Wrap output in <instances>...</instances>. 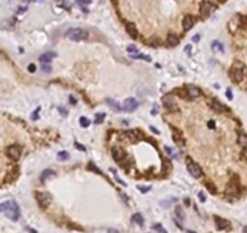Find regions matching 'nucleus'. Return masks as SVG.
Instances as JSON below:
<instances>
[{
	"mask_svg": "<svg viewBox=\"0 0 247 233\" xmlns=\"http://www.w3.org/2000/svg\"><path fill=\"white\" fill-rule=\"evenodd\" d=\"M69 101H70V103H72V104H74V103H76V101H75V100H74V98H73V96H70V98H69Z\"/></svg>",
	"mask_w": 247,
	"mask_h": 233,
	"instance_id": "obj_42",
	"label": "nucleus"
},
{
	"mask_svg": "<svg viewBox=\"0 0 247 233\" xmlns=\"http://www.w3.org/2000/svg\"><path fill=\"white\" fill-rule=\"evenodd\" d=\"M41 71H43L44 73H50V72L52 71V68H51V66L49 65V63H43V67H41Z\"/></svg>",
	"mask_w": 247,
	"mask_h": 233,
	"instance_id": "obj_29",
	"label": "nucleus"
},
{
	"mask_svg": "<svg viewBox=\"0 0 247 233\" xmlns=\"http://www.w3.org/2000/svg\"><path fill=\"white\" fill-rule=\"evenodd\" d=\"M187 95L190 98H196V97H199L201 95V91L199 90V87H196L194 85H188L187 86Z\"/></svg>",
	"mask_w": 247,
	"mask_h": 233,
	"instance_id": "obj_10",
	"label": "nucleus"
},
{
	"mask_svg": "<svg viewBox=\"0 0 247 233\" xmlns=\"http://www.w3.org/2000/svg\"><path fill=\"white\" fill-rule=\"evenodd\" d=\"M242 156H244V158H245V159H247V145L245 146L244 151H242Z\"/></svg>",
	"mask_w": 247,
	"mask_h": 233,
	"instance_id": "obj_39",
	"label": "nucleus"
},
{
	"mask_svg": "<svg viewBox=\"0 0 247 233\" xmlns=\"http://www.w3.org/2000/svg\"><path fill=\"white\" fill-rule=\"evenodd\" d=\"M111 153H113V158L115 159L116 162H120L121 159L124 158V151L119 147H114L111 149Z\"/></svg>",
	"mask_w": 247,
	"mask_h": 233,
	"instance_id": "obj_15",
	"label": "nucleus"
},
{
	"mask_svg": "<svg viewBox=\"0 0 247 233\" xmlns=\"http://www.w3.org/2000/svg\"><path fill=\"white\" fill-rule=\"evenodd\" d=\"M187 169H188L189 174H190L193 177H195V178L201 177V175H202L201 168H200L195 162H193L192 159H189V158L187 159Z\"/></svg>",
	"mask_w": 247,
	"mask_h": 233,
	"instance_id": "obj_3",
	"label": "nucleus"
},
{
	"mask_svg": "<svg viewBox=\"0 0 247 233\" xmlns=\"http://www.w3.org/2000/svg\"><path fill=\"white\" fill-rule=\"evenodd\" d=\"M104 118H105L104 113H97L95 117V124H101L102 121L104 120Z\"/></svg>",
	"mask_w": 247,
	"mask_h": 233,
	"instance_id": "obj_24",
	"label": "nucleus"
},
{
	"mask_svg": "<svg viewBox=\"0 0 247 233\" xmlns=\"http://www.w3.org/2000/svg\"><path fill=\"white\" fill-rule=\"evenodd\" d=\"M154 107H155V108H154V111L152 109V114H156V113H157V106H154Z\"/></svg>",
	"mask_w": 247,
	"mask_h": 233,
	"instance_id": "obj_41",
	"label": "nucleus"
},
{
	"mask_svg": "<svg viewBox=\"0 0 247 233\" xmlns=\"http://www.w3.org/2000/svg\"><path fill=\"white\" fill-rule=\"evenodd\" d=\"M208 128H210V129H214V121L213 120L208 121Z\"/></svg>",
	"mask_w": 247,
	"mask_h": 233,
	"instance_id": "obj_40",
	"label": "nucleus"
},
{
	"mask_svg": "<svg viewBox=\"0 0 247 233\" xmlns=\"http://www.w3.org/2000/svg\"><path fill=\"white\" fill-rule=\"evenodd\" d=\"M39 111H40V108H38V111H35V112L32 114V119H33V120H35V119L39 118V117H38V115H39Z\"/></svg>",
	"mask_w": 247,
	"mask_h": 233,
	"instance_id": "obj_32",
	"label": "nucleus"
},
{
	"mask_svg": "<svg viewBox=\"0 0 247 233\" xmlns=\"http://www.w3.org/2000/svg\"><path fill=\"white\" fill-rule=\"evenodd\" d=\"M212 108H213L216 112H224V111H225L224 106H223L217 98H213V100H212Z\"/></svg>",
	"mask_w": 247,
	"mask_h": 233,
	"instance_id": "obj_18",
	"label": "nucleus"
},
{
	"mask_svg": "<svg viewBox=\"0 0 247 233\" xmlns=\"http://www.w3.org/2000/svg\"><path fill=\"white\" fill-rule=\"evenodd\" d=\"M138 107V101L133 97H128L126 98L124 103H122V111L127 113H132L133 111H136Z\"/></svg>",
	"mask_w": 247,
	"mask_h": 233,
	"instance_id": "obj_7",
	"label": "nucleus"
},
{
	"mask_svg": "<svg viewBox=\"0 0 247 233\" xmlns=\"http://www.w3.org/2000/svg\"><path fill=\"white\" fill-rule=\"evenodd\" d=\"M65 37L73 41H82L89 38V32L82 28H70L65 33Z\"/></svg>",
	"mask_w": 247,
	"mask_h": 233,
	"instance_id": "obj_2",
	"label": "nucleus"
},
{
	"mask_svg": "<svg viewBox=\"0 0 247 233\" xmlns=\"http://www.w3.org/2000/svg\"><path fill=\"white\" fill-rule=\"evenodd\" d=\"M227 97H228L229 100H233V93H231V91H230V89L227 90Z\"/></svg>",
	"mask_w": 247,
	"mask_h": 233,
	"instance_id": "obj_38",
	"label": "nucleus"
},
{
	"mask_svg": "<svg viewBox=\"0 0 247 233\" xmlns=\"http://www.w3.org/2000/svg\"><path fill=\"white\" fill-rule=\"evenodd\" d=\"M0 213L5 214V216L12 220V221H17L21 216V210L19 206L17 205V203L15 200H6L0 204Z\"/></svg>",
	"mask_w": 247,
	"mask_h": 233,
	"instance_id": "obj_1",
	"label": "nucleus"
},
{
	"mask_svg": "<svg viewBox=\"0 0 247 233\" xmlns=\"http://www.w3.org/2000/svg\"><path fill=\"white\" fill-rule=\"evenodd\" d=\"M162 103L164 106L168 109V111H177V103L174 101L173 96H170V95H166L162 97Z\"/></svg>",
	"mask_w": 247,
	"mask_h": 233,
	"instance_id": "obj_9",
	"label": "nucleus"
},
{
	"mask_svg": "<svg viewBox=\"0 0 247 233\" xmlns=\"http://www.w3.org/2000/svg\"><path fill=\"white\" fill-rule=\"evenodd\" d=\"M126 32H127L128 35L131 38H133V39H136L138 37V30L132 22H127L126 23Z\"/></svg>",
	"mask_w": 247,
	"mask_h": 233,
	"instance_id": "obj_13",
	"label": "nucleus"
},
{
	"mask_svg": "<svg viewBox=\"0 0 247 233\" xmlns=\"http://www.w3.org/2000/svg\"><path fill=\"white\" fill-rule=\"evenodd\" d=\"M230 75H231V79L235 82V83H240L244 78V69H242V66L239 63H235L231 68V72H230Z\"/></svg>",
	"mask_w": 247,
	"mask_h": 233,
	"instance_id": "obj_5",
	"label": "nucleus"
},
{
	"mask_svg": "<svg viewBox=\"0 0 247 233\" xmlns=\"http://www.w3.org/2000/svg\"><path fill=\"white\" fill-rule=\"evenodd\" d=\"M69 158H70V156H69V153H68L67 151H61V152H58V153H57V159H58L59 162L68 160Z\"/></svg>",
	"mask_w": 247,
	"mask_h": 233,
	"instance_id": "obj_21",
	"label": "nucleus"
},
{
	"mask_svg": "<svg viewBox=\"0 0 247 233\" xmlns=\"http://www.w3.org/2000/svg\"><path fill=\"white\" fill-rule=\"evenodd\" d=\"M54 57H56L55 52H46V54H43L39 60H40L41 63H50V62L52 61Z\"/></svg>",
	"mask_w": 247,
	"mask_h": 233,
	"instance_id": "obj_14",
	"label": "nucleus"
},
{
	"mask_svg": "<svg viewBox=\"0 0 247 233\" xmlns=\"http://www.w3.org/2000/svg\"><path fill=\"white\" fill-rule=\"evenodd\" d=\"M153 230H155V231H159L160 233H167V231L165 230V228L162 227V226H161V225H159V224L154 225V226H153Z\"/></svg>",
	"mask_w": 247,
	"mask_h": 233,
	"instance_id": "obj_28",
	"label": "nucleus"
},
{
	"mask_svg": "<svg viewBox=\"0 0 247 233\" xmlns=\"http://www.w3.org/2000/svg\"><path fill=\"white\" fill-rule=\"evenodd\" d=\"M107 103L110 106V108L114 111V112H121L122 111V106H120L119 102L111 100V98H107Z\"/></svg>",
	"mask_w": 247,
	"mask_h": 233,
	"instance_id": "obj_16",
	"label": "nucleus"
},
{
	"mask_svg": "<svg viewBox=\"0 0 247 233\" xmlns=\"http://www.w3.org/2000/svg\"><path fill=\"white\" fill-rule=\"evenodd\" d=\"M131 220H132L133 224H137L138 226H143V225H144V219H143V216L139 214V213L133 215Z\"/></svg>",
	"mask_w": 247,
	"mask_h": 233,
	"instance_id": "obj_20",
	"label": "nucleus"
},
{
	"mask_svg": "<svg viewBox=\"0 0 247 233\" xmlns=\"http://www.w3.org/2000/svg\"><path fill=\"white\" fill-rule=\"evenodd\" d=\"M212 49H213V51L214 52H219V54H224V45L218 41V40H216V41H213L212 43Z\"/></svg>",
	"mask_w": 247,
	"mask_h": 233,
	"instance_id": "obj_19",
	"label": "nucleus"
},
{
	"mask_svg": "<svg viewBox=\"0 0 247 233\" xmlns=\"http://www.w3.org/2000/svg\"><path fill=\"white\" fill-rule=\"evenodd\" d=\"M6 153H8V156H9L11 159L17 160V159H19V157H21L22 148H21V146H18V145H12V146H10L9 148H8Z\"/></svg>",
	"mask_w": 247,
	"mask_h": 233,
	"instance_id": "obj_8",
	"label": "nucleus"
},
{
	"mask_svg": "<svg viewBox=\"0 0 247 233\" xmlns=\"http://www.w3.org/2000/svg\"><path fill=\"white\" fill-rule=\"evenodd\" d=\"M214 221H216V226H217L218 230H227V228L230 227V222H229L228 220L222 219V217L216 216V217H214Z\"/></svg>",
	"mask_w": 247,
	"mask_h": 233,
	"instance_id": "obj_11",
	"label": "nucleus"
},
{
	"mask_svg": "<svg viewBox=\"0 0 247 233\" xmlns=\"http://www.w3.org/2000/svg\"><path fill=\"white\" fill-rule=\"evenodd\" d=\"M214 10H216V5H213L210 1H202L200 4V15L202 19H207Z\"/></svg>",
	"mask_w": 247,
	"mask_h": 233,
	"instance_id": "obj_4",
	"label": "nucleus"
},
{
	"mask_svg": "<svg viewBox=\"0 0 247 233\" xmlns=\"http://www.w3.org/2000/svg\"><path fill=\"white\" fill-rule=\"evenodd\" d=\"M182 24H183V29L185 32L189 30V29H192V27L194 26V17H193L192 15H185Z\"/></svg>",
	"mask_w": 247,
	"mask_h": 233,
	"instance_id": "obj_12",
	"label": "nucleus"
},
{
	"mask_svg": "<svg viewBox=\"0 0 247 233\" xmlns=\"http://www.w3.org/2000/svg\"><path fill=\"white\" fill-rule=\"evenodd\" d=\"M28 71H29L30 73H34V72L37 71V67H35V65H33V63H30V65L28 66Z\"/></svg>",
	"mask_w": 247,
	"mask_h": 233,
	"instance_id": "obj_30",
	"label": "nucleus"
},
{
	"mask_svg": "<svg viewBox=\"0 0 247 233\" xmlns=\"http://www.w3.org/2000/svg\"><path fill=\"white\" fill-rule=\"evenodd\" d=\"M127 52L130 55H136V54H139V51H138V49L135 45H128L127 46Z\"/></svg>",
	"mask_w": 247,
	"mask_h": 233,
	"instance_id": "obj_26",
	"label": "nucleus"
},
{
	"mask_svg": "<svg viewBox=\"0 0 247 233\" xmlns=\"http://www.w3.org/2000/svg\"><path fill=\"white\" fill-rule=\"evenodd\" d=\"M244 233H247V226L245 227V228H244Z\"/></svg>",
	"mask_w": 247,
	"mask_h": 233,
	"instance_id": "obj_44",
	"label": "nucleus"
},
{
	"mask_svg": "<svg viewBox=\"0 0 247 233\" xmlns=\"http://www.w3.org/2000/svg\"><path fill=\"white\" fill-rule=\"evenodd\" d=\"M199 40H200V34H195V35L193 37V41H194V43H198Z\"/></svg>",
	"mask_w": 247,
	"mask_h": 233,
	"instance_id": "obj_35",
	"label": "nucleus"
},
{
	"mask_svg": "<svg viewBox=\"0 0 247 233\" xmlns=\"http://www.w3.org/2000/svg\"><path fill=\"white\" fill-rule=\"evenodd\" d=\"M190 50H192V45H187L185 49H184V51H185L188 55H190Z\"/></svg>",
	"mask_w": 247,
	"mask_h": 233,
	"instance_id": "obj_37",
	"label": "nucleus"
},
{
	"mask_svg": "<svg viewBox=\"0 0 247 233\" xmlns=\"http://www.w3.org/2000/svg\"><path fill=\"white\" fill-rule=\"evenodd\" d=\"M108 232H109V233H119L118 231H116V230H109Z\"/></svg>",
	"mask_w": 247,
	"mask_h": 233,
	"instance_id": "obj_43",
	"label": "nucleus"
},
{
	"mask_svg": "<svg viewBox=\"0 0 247 233\" xmlns=\"http://www.w3.org/2000/svg\"><path fill=\"white\" fill-rule=\"evenodd\" d=\"M167 46L170 47H174L177 46L178 44H179V39H178V37L177 35H174V34H171V35H168V38H167Z\"/></svg>",
	"mask_w": 247,
	"mask_h": 233,
	"instance_id": "obj_17",
	"label": "nucleus"
},
{
	"mask_svg": "<svg viewBox=\"0 0 247 233\" xmlns=\"http://www.w3.org/2000/svg\"><path fill=\"white\" fill-rule=\"evenodd\" d=\"M206 187L208 188V191H210V192H212V193H216V188H214V186H213L212 183H207V185H206Z\"/></svg>",
	"mask_w": 247,
	"mask_h": 233,
	"instance_id": "obj_31",
	"label": "nucleus"
},
{
	"mask_svg": "<svg viewBox=\"0 0 247 233\" xmlns=\"http://www.w3.org/2000/svg\"><path fill=\"white\" fill-rule=\"evenodd\" d=\"M199 199H200L201 202H205V200H206V197H205V194H203L202 192H200V193H199Z\"/></svg>",
	"mask_w": 247,
	"mask_h": 233,
	"instance_id": "obj_36",
	"label": "nucleus"
},
{
	"mask_svg": "<svg viewBox=\"0 0 247 233\" xmlns=\"http://www.w3.org/2000/svg\"><path fill=\"white\" fill-rule=\"evenodd\" d=\"M75 147L78 149H80V151H82V152H85V147H82L80 143H78V142H75Z\"/></svg>",
	"mask_w": 247,
	"mask_h": 233,
	"instance_id": "obj_34",
	"label": "nucleus"
},
{
	"mask_svg": "<svg viewBox=\"0 0 247 233\" xmlns=\"http://www.w3.org/2000/svg\"><path fill=\"white\" fill-rule=\"evenodd\" d=\"M132 58H135V60H144L147 62H150L152 61V58L148 56V55H141V54H136V55H131Z\"/></svg>",
	"mask_w": 247,
	"mask_h": 233,
	"instance_id": "obj_23",
	"label": "nucleus"
},
{
	"mask_svg": "<svg viewBox=\"0 0 247 233\" xmlns=\"http://www.w3.org/2000/svg\"><path fill=\"white\" fill-rule=\"evenodd\" d=\"M137 188L141 191V192H143V193H144V192H148V191L150 189V187H142V186H138Z\"/></svg>",
	"mask_w": 247,
	"mask_h": 233,
	"instance_id": "obj_33",
	"label": "nucleus"
},
{
	"mask_svg": "<svg viewBox=\"0 0 247 233\" xmlns=\"http://www.w3.org/2000/svg\"><path fill=\"white\" fill-rule=\"evenodd\" d=\"M90 119H87V118H85V117H81L80 119H79V124H80V126L82 128H87L89 125H90Z\"/></svg>",
	"mask_w": 247,
	"mask_h": 233,
	"instance_id": "obj_25",
	"label": "nucleus"
},
{
	"mask_svg": "<svg viewBox=\"0 0 247 233\" xmlns=\"http://www.w3.org/2000/svg\"><path fill=\"white\" fill-rule=\"evenodd\" d=\"M54 175H56V172L54 170H51V169H47L45 171H43V174H41V180L43 181H45V178H49V177H52Z\"/></svg>",
	"mask_w": 247,
	"mask_h": 233,
	"instance_id": "obj_22",
	"label": "nucleus"
},
{
	"mask_svg": "<svg viewBox=\"0 0 247 233\" xmlns=\"http://www.w3.org/2000/svg\"><path fill=\"white\" fill-rule=\"evenodd\" d=\"M187 233H196V232H194V231H188Z\"/></svg>",
	"mask_w": 247,
	"mask_h": 233,
	"instance_id": "obj_45",
	"label": "nucleus"
},
{
	"mask_svg": "<svg viewBox=\"0 0 247 233\" xmlns=\"http://www.w3.org/2000/svg\"><path fill=\"white\" fill-rule=\"evenodd\" d=\"M176 215H177V217H178L179 220H184V213L181 206H177V208H176Z\"/></svg>",
	"mask_w": 247,
	"mask_h": 233,
	"instance_id": "obj_27",
	"label": "nucleus"
},
{
	"mask_svg": "<svg viewBox=\"0 0 247 233\" xmlns=\"http://www.w3.org/2000/svg\"><path fill=\"white\" fill-rule=\"evenodd\" d=\"M35 198H37L38 203L40 204V206H43V208L47 206V205L51 203V200H52L51 194L47 193V192H37L35 193Z\"/></svg>",
	"mask_w": 247,
	"mask_h": 233,
	"instance_id": "obj_6",
	"label": "nucleus"
}]
</instances>
